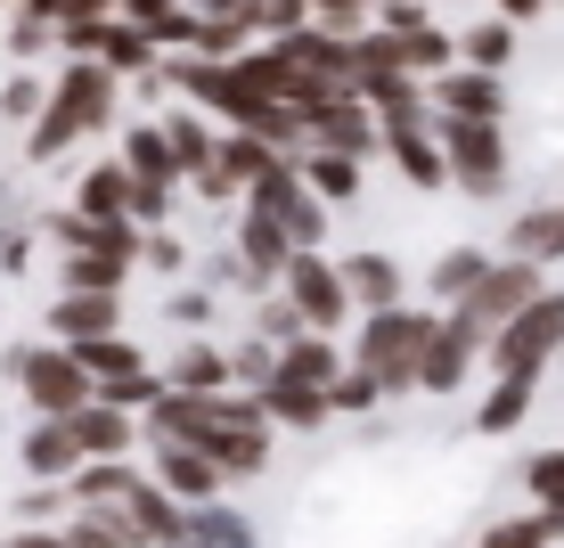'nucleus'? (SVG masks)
<instances>
[{
  "mask_svg": "<svg viewBox=\"0 0 564 548\" xmlns=\"http://www.w3.org/2000/svg\"><path fill=\"white\" fill-rule=\"evenodd\" d=\"M384 33H410V25H425V0H384Z\"/></svg>",
  "mask_w": 564,
  "mask_h": 548,
  "instance_id": "obj_42",
  "label": "nucleus"
},
{
  "mask_svg": "<svg viewBox=\"0 0 564 548\" xmlns=\"http://www.w3.org/2000/svg\"><path fill=\"white\" fill-rule=\"evenodd\" d=\"M523 483H532L540 507H564V450H540V459L523 466Z\"/></svg>",
  "mask_w": 564,
  "mask_h": 548,
  "instance_id": "obj_35",
  "label": "nucleus"
},
{
  "mask_svg": "<svg viewBox=\"0 0 564 548\" xmlns=\"http://www.w3.org/2000/svg\"><path fill=\"white\" fill-rule=\"evenodd\" d=\"M482 344H491V336H482V327H466L458 311H451V320H434V336H425V361H417V385H425V394H451L466 368H475Z\"/></svg>",
  "mask_w": 564,
  "mask_h": 548,
  "instance_id": "obj_9",
  "label": "nucleus"
},
{
  "mask_svg": "<svg viewBox=\"0 0 564 548\" xmlns=\"http://www.w3.org/2000/svg\"><path fill=\"white\" fill-rule=\"evenodd\" d=\"M442 164L466 197H499L508 189V131L499 115H442Z\"/></svg>",
  "mask_w": 564,
  "mask_h": 548,
  "instance_id": "obj_2",
  "label": "nucleus"
},
{
  "mask_svg": "<svg viewBox=\"0 0 564 548\" xmlns=\"http://www.w3.org/2000/svg\"><path fill=\"white\" fill-rule=\"evenodd\" d=\"M540 270H549V262H523V254H516V262H491V270H482V279L451 303V311H458L466 327H482V336H491L508 311H523V303L540 296Z\"/></svg>",
  "mask_w": 564,
  "mask_h": 548,
  "instance_id": "obj_5",
  "label": "nucleus"
},
{
  "mask_svg": "<svg viewBox=\"0 0 564 548\" xmlns=\"http://www.w3.org/2000/svg\"><path fill=\"white\" fill-rule=\"evenodd\" d=\"M9 548H66V533H17Z\"/></svg>",
  "mask_w": 564,
  "mask_h": 548,
  "instance_id": "obj_43",
  "label": "nucleus"
},
{
  "mask_svg": "<svg viewBox=\"0 0 564 548\" xmlns=\"http://www.w3.org/2000/svg\"><path fill=\"white\" fill-rule=\"evenodd\" d=\"M425 336H434V320H417V311H401V303L368 311V336H360V368H368V377H377V394H410V385H417Z\"/></svg>",
  "mask_w": 564,
  "mask_h": 548,
  "instance_id": "obj_3",
  "label": "nucleus"
},
{
  "mask_svg": "<svg viewBox=\"0 0 564 548\" xmlns=\"http://www.w3.org/2000/svg\"><path fill=\"white\" fill-rule=\"evenodd\" d=\"M213 483H221L213 450H197V442H172V434H164V492H172V499H205Z\"/></svg>",
  "mask_w": 564,
  "mask_h": 548,
  "instance_id": "obj_18",
  "label": "nucleus"
},
{
  "mask_svg": "<svg viewBox=\"0 0 564 548\" xmlns=\"http://www.w3.org/2000/svg\"><path fill=\"white\" fill-rule=\"evenodd\" d=\"M254 213H270L295 246H319V205H311V181H303L295 164H270L262 181H254Z\"/></svg>",
  "mask_w": 564,
  "mask_h": 548,
  "instance_id": "obj_7",
  "label": "nucleus"
},
{
  "mask_svg": "<svg viewBox=\"0 0 564 548\" xmlns=\"http://www.w3.org/2000/svg\"><path fill=\"white\" fill-rule=\"evenodd\" d=\"M482 352H491L499 377H523V385H532L540 368L564 352V296H556V287H540L523 311H508V320L491 327V344H482Z\"/></svg>",
  "mask_w": 564,
  "mask_h": 548,
  "instance_id": "obj_1",
  "label": "nucleus"
},
{
  "mask_svg": "<svg viewBox=\"0 0 564 548\" xmlns=\"http://www.w3.org/2000/svg\"><path fill=\"white\" fill-rule=\"evenodd\" d=\"M327 401H336V409H377L384 394H377V377H368V368L352 361V368H344V377H336V385H327Z\"/></svg>",
  "mask_w": 564,
  "mask_h": 548,
  "instance_id": "obj_37",
  "label": "nucleus"
},
{
  "mask_svg": "<svg viewBox=\"0 0 564 548\" xmlns=\"http://www.w3.org/2000/svg\"><path fill=\"white\" fill-rule=\"evenodd\" d=\"M311 148H344V155L377 148V123H368V115H360V90H344V99L311 107Z\"/></svg>",
  "mask_w": 564,
  "mask_h": 548,
  "instance_id": "obj_13",
  "label": "nucleus"
},
{
  "mask_svg": "<svg viewBox=\"0 0 564 548\" xmlns=\"http://www.w3.org/2000/svg\"><path fill=\"white\" fill-rule=\"evenodd\" d=\"M458 57H466V66H482V74H508V57H516V25H508V17L475 25V33L458 42Z\"/></svg>",
  "mask_w": 564,
  "mask_h": 548,
  "instance_id": "obj_27",
  "label": "nucleus"
},
{
  "mask_svg": "<svg viewBox=\"0 0 564 548\" xmlns=\"http://www.w3.org/2000/svg\"><path fill=\"white\" fill-rule=\"evenodd\" d=\"M123 492H131V466H83V475H74V499H83V507L123 499Z\"/></svg>",
  "mask_w": 564,
  "mask_h": 548,
  "instance_id": "obj_34",
  "label": "nucleus"
},
{
  "mask_svg": "<svg viewBox=\"0 0 564 548\" xmlns=\"http://www.w3.org/2000/svg\"><path fill=\"white\" fill-rule=\"evenodd\" d=\"M344 296L368 303V311L401 303V262H393V254H352V262H344Z\"/></svg>",
  "mask_w": 564,
  "mask_h": 548,
  "instance_id": "obj_17",
  "label": "nucleus"
},
{
  "mask_svg": "<svg viewBox=\"0 0 564 548\" xmlns=\"http://www.w3.org/2000/svg\"><path fill=\"white\" fill-rule=\"evenodd\" d=\"M83 213H99V222H115V213H131V164H99L83 181Z\"/></svg>",
  "mask_w": 564,
  "mask_h": 548,
  "instance_id": "obj_29",
  "label": "nucleus"
},
{
  "mask_svg": "<svg viewBox=\"0 0 564 548\" xmlns=\"http://www.w3.org/2000/svg\"><path fill=\"white\" fill-rule=\"evenodd\" d=\"M279 377L336 385V377H344V361H336V344H319V336H286V352H279Z\"/></svg>",
  "mask_w": 564,
  "mask_h": 548,
  "instance_id": "obj_23",
  "label": "nucleus"
},
{
  "mask_svg": "<svg viewBox=\"0 0 564 548\" xmlns=\"http://www.w3.org/2000/svg\"><path fill=\"white\" fill-rule=\"evenodd\" d=\"M279 279H286V296H295V311H303L311 327H336L344 311H352V296H344V270H336V262H319L311 246L286 254V270H279Z\"/></svg>",
  "mask_w": 564,
  "mask_h": 548,
  "instance_id": "obj_6",
  "label": "nucleus"
},
{
  "mask_svg": "<svg viewBox=\"0 0 564 548\" xmlns=\"http://www.w3.org/2000/svg\"><path fill=\"white\" fill-rule=\"evenodd\" d=\"M25 466L33 475H74V466H83V442H74V426L66 418H50V426H33V442H25Z\"/></svg>",
  "mask_w": 564,
  "mask_h": 548,
  "instance_id": "obj_21",
  "label": "nucleus"
},
{
  "mask_svg": "<svg viewBox=\"0 0 564 548\" xmlns=\"http://www.w3.org/2000/svg\"><path fill=\"white\" fill-rule=\"evenodd\" d=\"M221 377H229V361H221V352H205V344H188V352H181V385H197V394H213Z\"/></svg>",
  "mask_w": 564,
  "mask_h": 548,
  "instance_id": "obj_38",
  "label": "nucleus"
},
{
  "mask_svg": "<svg viewBox=\"0 0 564 548\" xmlns=\"http://www.w3.org/2000/svg\"><path fill=\"white\" fill-rule=\"evenodd\" d=\"M499 9H508V17H540L549 0H499Z\"/></svg>",
  "mask_w": 564,
  "mask_h": 548,
  "instance_id": "obj_44",
  "label": "nucleus"
},
{
  "mask_svg": "<svg viewBox=\"0 0 564 548\" xmlns=\"http://www.w3.org/2000/svg\"><path fill=\"white\" fill-rule=\"evenodd\" d=\"M17 377H25V394L50 409V418H66V409L90 401V368L74 361V352H17Z\"/></svg>",
  "mask_w": 564,
  "mask_h": 548,
  "instance_id": "obj_8",
  "label": "nucleus"
},
{
  "mask_svg": "<svg viewBox=\"0 0 564 548\" xmlns=\"http://www.w3.org/2000/svg\"><path fill=\"white\" fill-rule=\"evenodd\" d=\"M66 426H74V442H83V459H123V442H131V418L107 394H90L83 409H66Z\"/></svg>",
  "mask_w": 564,
  "mask_h": 548,
  "instance_id": "obj_14",
  "label": "nucleus"
},
{
  "mask_svg": "<svg viewBox=\"0 0 564 548\" xmlns=\"http://www.w3.org/2000/svg\"><path fill=\"white\" fill-rule=\"evenodd\" d=\"M123 540L131 548H181V516H172V499L148 492V483H131V492H123Z\"/></svg>",
  "mask_w": 564,
  "mask_h": 548,
  "instance_id": "obj_12",
  "label": "nucleus"
},
{
  "mask_svg": "<svg viewBox=\"0 0 564 548\" xmlns=\"http://www.w3.org/2000/svg\"><path fill=\"white\" fill-rule=\"evenodd\" d=\"M377 148H393V164L410 172L417 189H442V181H451V164H442V140H434L425 123H384Z\"/></svg>",
  "mask_w": 564,
  "mask_h": 548,
  "instance_id": "obj_11",
  "label": "nucleus"
},
{
  "mask_svg": "<svg viewBox=\"0 0 564 548\" xmlns=\"http://www.w3.org/2000/svg\"><path fill=\"white\" fill-rule=\"evenodd\" d=\"M523 409H532V385H523V377H499L475 426H482V434H508V426H523Z\"/></svg>",
  "mask_w": 564,
  "mask_h": 548,
  "instance_id": "obj_33",
  "label": "nucleus"
},
{
  "mask_svg": "<svg viewBox=\"0 0 564 548\" xmlns=\"http://www.w3.org/2000/svg\"><path fill=\"white\" fill-rule=\"evenodd\" d=\"M229 377H254V385H270V377H279V361H270L262 344H246L238 361H229Z\"/></svg>",
  "mask_w": 564,
  "mask_h": 548,
  "instance_id": "obj_41",
  "label": "nucleus"
},
{
  "mask_svg": "<svg viewBox=\"0 0 564 548\" xmlns=\"http://www.w3.org/2000/svg\"><path fill=\"white\" fill-rule=\"evenodd\" d=\"M74 361H83L90 377H131V368H140V344H123L107 327V336H74Z\"/></svg>",
  "mask_w": 564,
  "mask_h": 548,
  "instance_id": "obj_28",
  "label": "nucleus"
},
{
  "mask_svg": "<svg viewBox=\"0 0 564 548\" xmlns=\"http://www.w3.org/2000/svg\"><path fill=\"white\" fill-rule=\"evenodd\" d=\"M508 246L523 254V262H556L564 254V205H540V213H516Z\"/></svg>",
  "mask_w": 564,
  "mask_h": 548,
  "instance_id": "obj_22",
  "label": "nucleus"
},
{
  "mask_svg": "<svg viewBox=\"0 0 564 548\" xmlns=\"http://www.w3.org/2000/svg\"><path fill=\"white\" fill-rule=\"evenodd\" d=\"M434 107H442V115H508V83H499V74H482V66H466V74L442 66V74H434Z\"/></svg>",
  "mask_w": 564,
  "mask_h": 548,
  "instance_id": "obj_10",
  "label": "nucleus"
},
{
  "mask_svg": "<svg viewBox=\"0 0 564 548\" xmlns=\"http://www.w3.org/2000/svg\"><path fill=\"white\" fill-rule=\"evenodd\" d=\"M107 115H115V66H74L57 83V99L42 107V123H33V155H57L74 131H99Z\"/></svg>",
  "mask_w": 564,
  "mask_h": 548,
  "instance_id": "obj_4",
  "label": "nucleus"
},
{
  "mask_svg": "<svg viewBox=\"0 0 564 548\" xmlns=\"http://www.w3.org/2000/svg\"><path fill=\"white\" fill-rule=\"evenodd\" d=\"M311 17V0H254V25H270V33H295Z\"/></svg>",
  "mask_w": 564,
  "mask_h": 548,
  "instance_id": "obj_40",
  "label": "nucleus"
},
{
  "mask_svg": "<svg viewBox=\"0 0 564 548\" xmlns=\"http://www.w3.org/2000/svg\"><path fill=\"white\" fill-rule=\"evenodd\" d=\"M115 320H123V303H115V287H74V296L57 303V336H107Z\"/></svg>",
  "mask_w": 564,
  "mask_h": 548,
  "instance_id": "obj_19",
  "label": "nucleus"
},
{
  "mask_svg": "<svg viewBox=\"0 0 564 548\" xmlns=\"http://www.w3.org/2000/svg\"><path fill=\"white\" fill-rule=\"evenodd\" d=\"M262 418H279V426H327V418H336V401H327V385H303V377H270V394H262Z\"/></svg>",
  "mask_w": 564,
  "mask_h": 548,
  "instance_id": "obj_16",
  "label": "nucleus"
},
{
  "mask_svg": "<svg viewBox=\"0 0 564 548\" xmlns=\"http://www.w3.org/2000/svg\"><path fill=\"white\" fill-rule=\"evenodd\" d=\"M57 238L83 246V254H115V262H131V222H123V213H115V222H99V213H66Z\"/></svg>",
  "mask_w": 564,
  "mask_h": 548,
  "instance_id": "obj_20",
  "label": "nucleus"
},
{
  "mask_svg": "<svg viewBox=\"0 0 564 548\" xmlns=\"http://www.w3.org/2000/svg\"><path fill=\"white\" fill-rule=\"evenodd\" d=\"M164 148H172V172L213 164V131L197 123V115H172V123H164Z\"/></svg>",
  "mask_w": 564,
  "mask_h": 548,
  "instance_id": "obj_32",
  "label": "nucleus"
},
{
  "mask_svg": "<svg viewBox=\"0 0 564 548\" xmlns=\"http://www.w3.org/2000/svg\"><path fill=\"white\" fill-rule=\"evenodd\" d=\"M99 50H107V66H148V57H155V50H148V25H140V33H131V25H107Z\"/></svg>",
  "mask_w": 564,
  "mask_h": 548,
  "instance_id": "obj_39",
  "label": "nucleus"
},
{
  "mask_svg": "<svg viewBox=\"0 0 564 548\" xmlns=\"http://www.w3.org/2000/svg\"><path fill=\"white\" fill-rule=\"evenodd\" d=\"M311 9H319V17H327V9H368V0H311Z\"/></svg>",
  "mask_w": 564,
  "mask_h": 548,
  "instance_id": "obj_45",
  "label": "nucleus"
},
{
  "mask_svg": "<svg viewBox=\"0 0 564 548\" xmlns=\"http://www.w3.org/2000/svg\"><path fill=\"white\" fill-rule=\"evenodd\" d=\"M393 50H401V74H442L458 57L451 33H434V25H410V33H393Z\"/></svg>",
  "mask_w": 564,
  "mask_h": 548,
  "instance_id": "obj_26",
  "label": "nucleus"
},
{
  "mask_svg": "<svg viewBox=\"0 0 564 548\" xmlns=\"http://www.w3.org/2000/svg\"><path fill=\"white\" fill-rule=\"evenodd\" d=\"M303 181L319 189V197H352V189H360V164H352V155H344V148H311Z\"/></svg>",
  "mask_w": 564,
  "mask_h": 548,
  "instance_id": "obj_30",
  "label": "nucleus"
},
{
  "mask_svg": "<svg viewBox=\"0 0 564 548\" xmlns=\"http://www.w3.org/2000/svg\"><path fill=\"white\" fill-rule=\"evenodd\" d=\"M482 270H491V254H482V246H451L434 270H425V279H434V303H458L466 287L482 279Z\"/></svg>",
  "mask_w": 564,
  "mask_h": 548,
  "instance_id": "obj_25",
  "label": "nucleus"
},
{
  "mask_svg": "<svg viewBox=\"0 0 564 548\" xmlns=\"http://www.w3.org/2000/svg\"><path fill=\"white\" fill-rule=\"evenodd\" d=\"M66 287H123V262H115V254H83V246H74Z\"/></svg>",
  "mask_w": 564,
  "mask_h": 548,
  "instance_id": "obj_36",
  "label": "nucleus"
},
{
  "mask_svg": "<svg viewBox=\"0 0 564 548\" xmlns=\"http://www.w3.org/2000/svg\"><path fill=\"white\" fill-rule=\"evenodd\" d=\"M286 254H295V238H286V229L279 222H270V213H246V238H238V279L246 287H262V279H279V270H286Z\"/></svg>",
  "mask_w": 564,
  "mask_h": 548,
  "instance_id": "obj_15",
  "label": "nucleus"
},
{
  "mask_svg": "<svg viewBox=\"0 0 564 548\" xmlns=\"http://www.w3.org/2000/svg\"><path fill=\"white\" fill-rule=\"evenodd\" d=\"M564 540V507H540V516H516V524H491L482 548H556Z\"/></svg>",
  "mask_w": 564,
  "mask_h": 548,
  "instance_id": "obj_24",
  "label": "nucleus"
},
{
  "mask_svg": "<svg viewBox=\"0 0 564 548\" xmlns=\"http://www.w3.org/2000/svg\"><path fill=\"white\" fill-rule=\"evenodd\" d=\"M123 164H131V181H181V172H172V148H164V131H131L123 140Z\"/></svg>",
  "mask_w": 564,
  "mask_h": 548,
  "instance_id": "obj_31",
  "label": "nucleus"
}]
</instances>
